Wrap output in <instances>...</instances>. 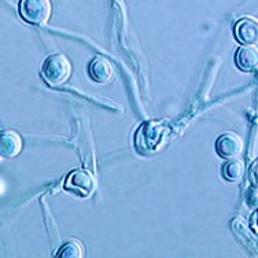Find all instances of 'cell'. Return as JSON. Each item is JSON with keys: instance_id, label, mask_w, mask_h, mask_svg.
<instances>
[{"instance_id": "cell-1", "label": "cell", "mask_w": 258, "mask_h": 258, "mask_svg": "<svg viewBox=\"0 0 258 258\" xmlns=\"http://www.w3.org/2000/svg\"><path fill=\"white\" fill-rule=\"evenodd\" d=\"M41 75L47 84L51 87H59L69 80L72 75V63L62 54L50 55L43 63Z\"/></svg>"}, {"instance_id": "cell-2", "label": "cell", "mask_w": 258, "mask_h": 258, "mask_svg": "<svg viewBox=\"0 0 258 258\" xmlns=\"http://www.w3.org/2000/svg\"><path fill=\"white\" fill-rule=\"evenodd\" d=\"M166 129L159 122H146L136 132V147L142 154H149L161 147Z\"/></svg>"}, {"instance_id": "cell-3", "label": "cell", "mask_w": 258, "mask_h": 258, "mask_svg": "<svg viewBox=\"0 0 258 258\" xmlns=\"http://www.w3.org/2000/svg\"><path fill=\"white\" fill-rule=\"evenodd\" d=\"M52 6L50 0H21L20 14L30 25L43 26L50 21Z\"/></svg>"}, {"instance_id": "cell-4", "label": "cell", "mask_w": 258, "mask_h": 258, "mask_svg": "<svg viewBox=\"0 0 258 258\" xmlns=\"http://www.w3.org/2000/svg\"><path fill=\"white\" fill-rule=\"evenodd\" d=\"M64 188L79 197H90L96 188V180L90 170L76 169L68 176L64 181Z\"/></svg>"}, {"instance_id": "cell-5", "label": "cell", "mask_w": 258, "mask_h": 258, "mask_svg": "<svg viewBox=\"0 0 258 258\" xmlns=\"http://www.w3.org/2000/svg\"><path fill=\"white\" fill-rule=\"evenodd\" d=\"M216 150L221 158L231 159L236 158L243 151V140L239 138L236 134L228 132L221 135L216 143Z\"/></svg>"}, {"instance_id": "cell-6", "label": "cell", "mask_w": 258, "mask_h": 258, "mask_svg": "<svg viewBox=\"0 0 258 258\" xmlns=\"http://www.w3.org/2000/svg\"><path fill=\"white\" fill-rule=\"evenodd\" d=\"M91 79L99 83V84H107L111 80L114 79L115 70L113 63L107 58L103 56H96L91 60L90 68H88Z\"/></svg>"}, {"instance_id": "cell-7", "label": "cell", "mask_w": 258, "mask_h": 258, "mask_svg": "<svg viewBox=\"0 0 258 258\" xmlns=\"http://www.w3.org/2000/svg\"><path fill=\"white\" fill-rule=\"evenodd\" d=\"M235 36L244 45H255L258 41V22L253 17H244L235 25Z\"/></svg>"}, {"instance_id": "cell-8", "label": "cell", "mask_w": 258, "mask_h": 258, "mask_svg": "<svg viewBox=\"0 0 258 258\" xmlns=\"http://www.w3.org/2000/svg\"><path fill=\"white\" fill-rule=\"evenodd\" d=\"M24 147V142L20 135L14 131L0 132V155L5 158H14L20 154Z\"/></svg>"}, {"instance_id": "cell-9", "label": "cell", "mask_w": 258, "mask_h": 258, "mask_svg": "<svg viewBox=\"0 0 258 258\" xmlns=\"http://www.w3.org/2000/svg\"><path fill=\"white\" fill-rule=\"evenodd\" d=\"M238 68L243 72H253L258 66V50L254 45L240 47L235 56Z\"/></svg>"}, {"instance_id": "cell-10", "label": "cell", "mask_w": 258, "mask_h": 258, "mask_svg": "<svg viewBox=\"0 0 258 258\" xmlns=\"http://www.w3.org/2000/svg\"><path fill=\"white\" fill-rule=\"evenodd\" d=\"M223 174L228 181H239L244 174V164L238 158H231L223 166Z\"/></svg>"}, {"instance_id": "cell-11", "label": "cell", "mask_w": 258, "mask_h": 258, "mask_svg": "<svg viewBox=\"0 0 258 258\" xmlns=\"http://www.w3.org/2000/svg\"><path fill=\"white\" fill-rule=\"evenodd\" d=\"M85 250L83 243L80 240H76V239H72L69 242L62 246V247L58 250L56 253V257L59 258H81L84 257Z\"/></svg>"}]
</instances>
